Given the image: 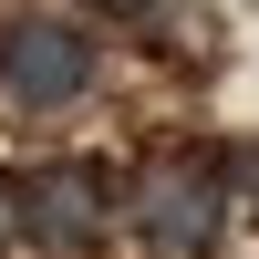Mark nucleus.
<instances>
[{"mask_svg":"<svg viewBox=\"0 0 259 259\" xmlns=\"http://www.w3.org/2000/svg\"><path fill=\"white\" fill-rule=\"evenodd\" d=\"M135 218H145V239H156V249L197 259L207 239H218V218H228V166H218V156H166V166H145Z\"/></svg>","mask_w":259,"mask_h":259,"instance_id":"f257e3e1","label":"nucleus"},{"mask_svg":"<svg viewBox=\"0 0 259 259\" xmlns=\"http://www.w3.org/2000/svg\"><path fill=\"white\" fill-rule=\"evenodd\" d=\"M83 83H94V41H83L73 21H11V31H0V94L11 104L52 114V104H73Z\"/></svg>","mask_w":259,"mask_h":259,"instance_id":"f03ea898","label":"nucleus"},{"mask_svg":"<svg viewBox=\"0 0 259 259\" xmlns=\"http://www.w3.org/2000/svg\"><path fill=\"white\" fill-rule=\"evenodd\" d=\"M11 218L41 249H83L104 228V177L94 166H31V177H11Z\"/></svg>","mask_w":259,"mask_h":259,"instance_id":"7ed1b4c3","label":"nucleus"},{"mask_svg":"<svg viewBox=\"0 0 259 259\" xmlns=\"http://www.w3.org/2000/svg\"><path fill=\"white\" fill-rule=\"evenodd\" d=\"M239 187H249V197H259V145H249V156H239Z\"/></svg>","mask_w":259,"mask_h":259,"instance_id":"20e7f679","label":"nucleus"},{"mask_svg":"<svg viewBox=\"0 0 259 259\" xmlns=\"http://www.w3.org/2000/svg\"><path fill=\"white\" fill-rule=\"evenodd\" d=\"M11 228H21V218H11V187H0V239H11Z\"/></svg>","mask_w":259,"mask_h":259,"instance_id":"39448f33","label":"nucleus"},{"mask_svg":"<svg viewBox=\"0 0 259 259\" xmlns=\"http://www.w3.org/2000/svg\"><path fill=\"white\" fill-rule=\"evenodd\" d=\"M104 11H145V0H104Z\"/></svg>","mask_w":259,"mask_h":259,"instance_id":"423d86ee","label":"nucleus"}]
</instances>
